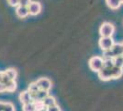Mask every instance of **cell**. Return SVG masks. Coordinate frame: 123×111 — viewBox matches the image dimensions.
Instances as JSON below:
<instances>
[{"label": "cell", "instance_id": "11", "mask_svg": "<svg viewBox=\"0 0 123 111\" xmlns=\"http://www.w3.org/2000/svg\"><path fill=\"white\" fill-rule=\"evenodd\" d=\"M106 4L111 9H118L121 6V2L119 0H106Z\"/></svg>", "mask_w": 123, "mask_h": 111}, {"label": "cell", "instance_id": "30", "mask_svg": "<svg viewBox=\"0 0 123 111\" xmlns=\"http://www.w3.org/2000/svg\"><path fill=\"white\" fill-rule=\"evenodd\" d=\"M121 44H122V48H123V42H122V43H121Z\"/></svg>", "mask_w": 123, "mask_h": 111}, {"label": "cell", "instance_id": "18", "mask_svg": "<svg viewBox=\"0 0 123 111\" xmlns=\"http://www.w3.org/2000/svg\"><path fill=\"white\" fill-rule=\"evenodd\" d=\"M103 67L108 68V69H112L114 67V60L113 58H103Z\"/></svg>", "mask_w": 123, "mask_h": 111}, {"label": "cell", "instance_id": "21", "mask_svg": "<svg viewBox=\"0 0 123 111\" xmlns=\"http://www.w3.org/2000/svg\"><path fill=\"white\" fill-rule=\"evenodd\" d=\"M9 81H10V79H9V77L7 76V74L6 73L5 71H1V73H0V82L6 84V83H7Z\"/></svg>", "mask_w": 123, "mask_h": 111}, {"label": "cell", "instance_id": "8", "mask_svg": "<svg viewBox=\"0 0 123 111\" xmlns=\"http://www.w3.org/2000/svg\"><path fill=\"white\" fill-rule=\"evenodd\" d=\"M16 14L17 16L20 19H25L30 15L29 8L28 7H23V6H18L16 9Z\"/></svg>", "mask_w": 123, "mask_h": 111}, {"label": "cell", "instance_id": "26", "mask_svg": "<svg viewBox=\"0 0 123 111\" xmlns=\"http://www.w3.org/2000/svg\"><path fill=\"white\" fill-rule=\"evenodd\" d=\"M7 3L11 7H18L19 4V0H7Z\"/></svg>", "mask_w": 123, "mask_h": 111}, {"label": "cell", "instance_id": "31", "mask_svg": "<svg viewBox=\"0 0 123 111\" xmlns=\"http://www.w3.org/2000/svg\"><path fill=\"white\" fill-rule=\"evenodd\" d=\"M43 111H46V110H43Z\"/></svg>", "mask_w": 123, "mask_h": 111}, {"label": "cell", "instance_id": "28", "mask_svg": "<svg viewBox=\"0 0 123 111\" xmlns=\"http://www.w3.org/2000/svg\"><path fill=\"white\" fill-rule=\"evenodd\" d=\"M4 104L5 103H3V102L0 101V111H3V109H4Z\"/></svg>", "mask_w": 123, "mask_h": 111}, {"label": "cell", "instance_id": "16", "mask_svg": "<svg viewBox=\"0 0 123 111\" xmlns=\"http://www.w3.org/2000/svg\"><path fill=\"white\" fill-rule=\"evenodd\" d=\"M33 104L35 106L36 111L46 110V106H45V105H44V103H43L42 100H34L33 101Z\"/></svg>", "mask_w": 123, "mask_h": 111}, {"label": "cell", "instance_id": "12", "mask_svg": "<svg viewBox=\"0 0 123 111\" xmlns=\"http://www.w3.org/2000/svg\"><path fill=\"white\" fill-rule=\"evenodd\" d=\"M43 103H44V105L46 107H49V106H54V105H56V99H55V97H53V96H51V95H48L43 99Z\"/></svg>", "mask_w": 123, "mask_h": 111}, {"label": "cell", "instance_id": "32", "mask_svg": "<svg viewBox=\"0 0 123 111\" xmlns=\"http://www.w3.org/2000/svg\"><path fill=\"white\" fill-rule=\"evenodd\" d=\"M0 73H1V71H0Z\"/></svg>", "mask_w": 123, "mask_h": 111}, {"label": "cell", "instance_id": "29", "mask_svg": "<svg viewBox=\"0 0 123 111\" xmlns=\"http://www.w3.org/2000/svg\"><path fill=\"white\" fill-rule=\"evenodd\" d=\"M120 2H121V4H123V0H119Z\"/></svg>", "mask_w": 123, "mask_h": 111}, {"label": "cell", "instance_id": "13", "mask_svg": "<svg viewBox=\"0 0 123 111\" xmlns=\"http://www.w3.org/2000/svg\"><path fill=\"white\" fill-rule=\"evenodd\" d=\"M17 87H18V85H17L16 81L14 80H10L7 83H6V90L8 93H14L17 90Z\"/></svg>", "mask_w": 123, "mask_h": 111}, {"label": "cell", "instance_id": "24", "mask_svg": "<svg viewBox=\"0 0 123 111\" xmlns=\"http://www.w3.org/2000/svg\"><path fill=\"white\" fill-rule=\"evenodd\" d=\"M46 111H61V108L58 105H54V106H49V107H46Z\"/></svg>", "mask_w": 123, "mask_h": 111}, {"label": "cell", "instance_id": "1", "mask_svg": "<svg viewBox=\"0 0 123 111\" xmlns=\"http://www.w3.org/2000/svg\"><path fill=\"white\" fill-rule=\"evenodd\" d=\"M103 61H104L103 58L98 57V56H95L89 59L88 66H89L91 70L95 71V72H98L103 68Z\"/></svg>", "mask_w": 123, "mask_h": 111}, {"label": "cell", "instance_id": "15", "mask_svg": "<svg viewBox=\"0 0 123 111\" xmlns=\"http://www.w3.org/2000/svg\"><path fill=\"white\" fill-rule=\"evenodd\" d=\"M39 90H40V87H39V85L37 84L36 81H35V82H31V83H30L29 87H28V91L31 94L32 98L34 97V95H36L37 92H38Z\"/></svg>", "mask_w": 123, "mask_h": 111}, {"label": "cell", "instance_id": "3", "mask_svg": "<svg viewBox=\"0 0 123 111\" xmlns=\"http://www.w3.org/2000/svg\"><path fill=\"white\" fill-rule=\"evenodd\" d=\"M115 44L114 42V39L111 37H102L99 39V42H98V44H99V47L102 51H106V50H109L111 49V47L113 46V44Z\"/></svg>", "mask_w": 123, "mask_h": 111}, {"label": "cell", "instance_id": "2", "mask_svg": "<svg viewBox=\"0 0 123 111\" xmlns=\"http://www.w3.org/2000/svg\"><path fill=\"white\" fill-rule=\"evenodd\" d=\"M115 32V26L110 22H103L99 29V33L102 37H111Z\"/></svg>", "mask_w": 123, "mask_h": 111}, {"label": "cell", "instance_id": "5", "mask_svg": "<svg viewBox=\"0 0 123 111\" xmlns=\"http://www.w3.org/2000/svg\"><path fill=\"white\" fill-rule=\"evenodd\" d=\"M98 78L103 81H108L110 80H112V71L111 69H108V68H104L100 69L98 72Z\"/></svg>", "mask_w": 123, "mask_h": 111}, {"label": "cell", "instance_id": "9", "mask_svg": "<svg viewBox=\"0 0 123 111\" xmlns=\"http://www.w3.org/2000/svg\"><path fill=\"white\" fill-rule=\"evenodd\" d=\"M110 50L112 51L113 55H114V58L115 57H118V56H123V48L121 43L114 44Z\"/></svg>", "mask_w": 123, "mask_h": 111}, {"label": "cell", "instance_id": "17", "mask_svg": "<svg viewBox=\"0 0 123 111\" xmlns=\"http://www.w3.org/2000/svg\"><path fill=\"white\" fill-rule=\"evenodd\" d=\"M5 72L7 74V76L9 77V79L16 81L17 77H18V71H17L15 69H12V68L7 69H6L5 70Z\"/></svg>", "mask_w": 123, "mask_h": 111}, {"label": "cell", "instance_id": "27", "mask_svg": "<svg viewBox=\"0 0 123 111\" xmlns=\"http://www.w3.org/2000/svg\"><path fill=\"white\" fill-rule=\"evenodd\" d=\"M5 92H6V84L0 82V93H5Z\"/></svg>", "mask_w": 123, "mask_h": 111}, {"label": "cell", "instance_id": "10", "mask_svg": "<svg viewBox=\"0 0 123 111\" xmlns=\"http://www.w3.org/2000/svg\"><path fill=\"white\" fill-rule=\"evenodd\" d=\"M112 80H117L121 78V76L123 75V68H119V67H116L114 66L112 69Z\"/></svg>", "mask_w": 123, "mask_h": 111}, {"label": "cell", "instance_id": "6", "mask_svg": "<svg viewBox=\"0 0 123 111\" xmlns=\"http://www.w3.org/2000/svg\"><path fill=\"white\" fill-rule=\"evenodd\" d=\"M36 82L37 84L39 85V87H40L41 90L48 91V92L51 90V86H52L51 80L48 79V78H40Z\"/></svg>", "mask_w": 123, "mask_h": 111}, {"label": "cell", "instance_id": "20", "mask_svg": "<svg viewBox=\"0 0 123 111\" xmlns=\"http://www.w3.org/2000/svg\"><path fill=\"white\" fill-rule=\"evenodd\" d=\"M22 111H36L35 106L33 104V102H31L29 104L22 105Z\"/></svg>", "mask_w": 123, "mask_h": 111}, {"label": "cell", "instance_id": "33", "mask_svg": "<svg viewBox=\"0 0 123 111\" xmlns=\"http://www.w3.org/2000/svg\"><path fill=\"white\" fill-rule=\"evenodd\" d=\"M122 57H123V56H122Z\"/></svg>", "mask_w": 123, "mask_h": 111}, {"label": "cell", "instance_id": "7", "mask_svg": "<svg viewBox=\"0 0 123 111\" xmlns=\"http://www.w3.org/2000/svg\"><path fill=\"white\" fill-rule=\"evenodd\" d=\"M18 99L20 101V103L22 105H25V104H29L31 102H33V98H32V95L29 91H24V92H21L19 95H18Z\"/></svg>", "mask_w": 123, "mask_h": 111}, {"label": "cell", "instance_id": "19", "mask_svg": "<svg viewBox=\"0 0 123 111\" xmlns=\"http://www.w3.org/2000/svg\"><path fill=\"white\" fill-rule=\"evenodd\" d=\"M113 60H114V66L119 67V68H123V57L122 56L115 57V58H113Z\"/></svg>", "mask_w": 123, "mask_h": 111}, {"label": "cell", "instance_id": "25", "mask_svg": "<svg viewBox=\"0 0 123 111\" xmlns=\"http://www.w3.org/2000/svg\"><path fill=\"white\" fill-rule=\"evenodd\" d=\"M31 0H19L18 6H23V7H28L31 4Z\"/></svg>", "mask_w": 123, "mask_h": 111}, {"label": "cell", "instance_id": "14", "mask_svg": "<svg viewBox=\"0 0 123 111\" xmlns=\"http://www.w3.org/2000/svg\"><path fill=\"white\" fill-rule=\"evenodd\" d=\"M49 95V92L48 91H44V90H40L37 92V94L34 95L33 97V101L34 100H43L47 95Z\"/></svg>", "mask_w": 123, "mask_h": 111}, {"label": "cell", "instance_id": "4", "mask_svg": "<svg viewBox=\"0 0 123 111\" xmlns=\"http://www.w3.org/2000/svg\"><path fill=\"white\" fill-rule=\"evenodd\" d=\"M28 8H29V12H30V15L31 16H37L41 13V4L40 2H37V1H31V4L28 6Z\"/></svg>", "mask_w": 123, "mask_h": 111}, {"label": "cell", "instance_id": "22", "mask_svg": "<svg viewBox=\"0 0 123 111\" xmlns=\"http://www.w3.org/2000/svg\"><path fill=\"white\" fill-rule=\"evenodd\" d=\"M3 111H15V106L10 102L5 103L4 104V109H3Z\"/></svg>", "mask_w": 123, "mask_h": 111}, {"label": "cell", "instance_id": "23", "mask_svg": "<svg viewBox=\"0 0 123 111\" xmlns=\"http://www.w3.org/2000/svg\"><path fill=\"white\" fill-rule=\"evenodd\" d=\"M103 58H114V55H113L112 51L110 49L103 51Z\"/></svg>", "mask_w": 123, "mask_h": 111}]
</instances>
